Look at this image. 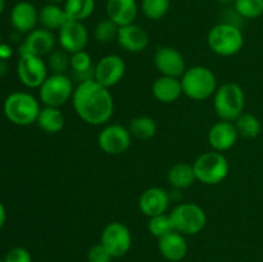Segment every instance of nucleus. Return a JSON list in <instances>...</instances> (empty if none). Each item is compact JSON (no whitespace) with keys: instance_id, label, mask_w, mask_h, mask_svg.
I'll return each instance as SVG.
<instances>
[{"instance_id":"nucleus-29","label":"nucleus","mask_w":263,"mask_h":262,"mask_svg":"<svg viewBox=\"0 0 263 262\" xmlns=\"http://www.w3.org/2000/svg\"><path fill=\"white\" fill-rule=\"evenodd\" d=\"M235 127L238 130L239 136H243L247 139H254L259 135L261 133V122H259L258 117H256L252 113H241L235 121Z\"/></svg>"},{"instance_id":"nucleus-39","label":"nucleus","mask_w":263,"mask_h":262,"mask_svg":"<svg viewBox=\"0 0 263 262\" xmlns=\"http://www.w3.org/2000/svg\"><path fill=\"white\" fill-rule=\"evenodd\" d=\"M5 220H7V211H5L4 204H3V203L0 202V229H2L3 226H4Z\"/></svg>"},{"instance_id":"nucleus-22","label":"nucleus","mask_w":263,"mask_h":262,"mask_svg":"<svg viewBox=\"0 0 263 262\" xmlns=\"http://www.w3.org/2000/svg\"><path fill=\"white\" fill-rule=\"evenodd\" d=\"M154 98L161 103H174L182 94L181 79L170 76H161L152 86Z\"/></svg>"},{"instance_id":"nucleus-35","label":"nucleus","mask_w":263,"mask_h":262,"mask_svg":"<svg viewBox=\"0 0 263 262\" xmlns=\"http://www.w3.org/2000/svg\"><path fill=\"white\" fill-rule=\"evenodd\" d=\"M244 22H246V18H244L234 7H228L221 12L220 23L234 26V27H238L241 30L244 26Z\"/></svg>"},{"instance_id":"nucleus-15","label":"nucleus","mask_w":263,"mask_h":262,"mask_svg":"<svg viewBox=\"0 0 263 262\" xmlns=\"http://www.w3.org/2000/svg\"><path fill=\"white\" fill-rule=\"evenodd\" d=\"M55 36L53 31L46 28H35L31 31L21 45L20 54H32V55L43 57L49 55L55 49Z\"/></svg>"},{"instance_id":"nucleus-33","label":"nucleus","mask_w":263,"mask_h":262,"mask_svg":"<svg viewBox=\"0 0 263 262\" xmlns=\"http://www.w3.org/2000/svg\"><path fill=\"white\" fill-rule=\"evenodd\" d=\"M234 8L246 20H254L263 14V0H235Z\"/></svg>"},{"instance_id":"nucleus-38","label":"nucleus","mask_w":263,"mask_h":262,"mask_svg":"<svg viewBox=\"0 0 263 262\" xmlns=\"http://www.w3.org/2000/svg\"><path fill=\"white\" fill-rule=\"evenodd\" d=\"M12 48L7 44H0V59L5 61V59L10 58L12 57Z\"/></svg>"},{"instance_id":"nucleus-23","label":"nucleus","mask_w":263,"mask_h":262,"mask_svg":"<svg viewBox=\"0 0 263 262\" xmlns=\"http://www.w3.org/2000/svg\"><path fill=\"white\" fill-rule=\"evenodd\" d=\"M67 21L68 18H67L66 12H64L63 7H61L59 4L49 3L39 12V22L41 23L43 28H46L49 31H59Z\"/></svg>"},{"instance_id":"nucleus-16","label":"nucleus","mask_w":263,"mask_h":262,"mask_svg":"<svg viewBox=\"0 0 263 262\" xmlns=\"http://www.w3.org/2000/svg\"><path fill=\"white\" fill-rule=\"evenodd\" d=\"M239 134L235 123L230 121L216 122L208 131V143L216 152L229 151L238 141Z\"/></svg>"},{"instance_id":"nucleus-20","label":"nucleus","mask_w":263,"mask_h":262,"mask_svg":"<svg viewBox=\"0 0 263 262\" xmlns=\"http://www.w3.org/2000/svg\"><path fill=\"white\" fill-rule=\"evenodd\" d=\"M105 10L108 18L121 27L135 23L139 7L136 0H107Z\"/></svg>"},{"instance_id":"nucleus-28","label":"nucleus","mask_w":263,"mask_h":262,"mask_svg":"<svg viewBox=\"0 0 263 262\" xmlns=\"http://www.w3.org/2000/svg\"><path fill=\"white\" fill-rule=\"evenodd\" d=\"M67 18L84 22L95 10V0H66L63 5Z\"/></svg>"},{"instance_id":"nucleus-8","label":"nucleus","mask_w":263,"mask_h":262,"mask_svg":"<svg viewBox=\"0 0 263 262\" xmlns=\"http://www.w3.org/2000/svg\"><path fill=\"white\" fill-rule=\"evenodd\" d=\"M73 82L66 73H53L40 86V100L45 107L61 108L73 95Z\"/></svg>"},{"instance_id":"nucleus-30","label":"nucleus","mask_w":263,"mask_h":262,"mask_svg":"<svg viewBox=\"0 0 263 262\" xmlns=\"http://www.w3.org/2000/svg\"><path fill=\"white\" fill-rule=\"evenodd\" d=\"M171 0H141V10L148 20L159 21L168 13Z\"/></svg>"},{"instance_id":"nucleus-21","label":"nucleus","mask_w":263,"mask_h":262,"mask_svg":"<svg viewBox=\"0 0 263 262\" xmlns=\"http://www.w3.org/2000/svg\"><path fill=\"white\" fill-rule=\"evenodd\" d=\"M158 249L162 256L171 262H179L187 253L186 239L182 234L172 230L158 239Z\"/></svg>"},{"instance_id":"nucleus-7","label":"nucleus","mask_w":263,"mask_h":262,"mask_svg":"<svg viewBox=\"0 0 263 262\" xmlns=\"http://www.w3.org/2000/svg\"><path fill=\"white\" fill-rule=\"evenodd\" d=\"M193 169L198 181L205 185H217L228 177L229 162L221 152H207L195 159Z\"/></svg>"},{"instance_id":"nucleus-24","label":"nucleus","mask_w":263,"mask_h":262,"mask_svg":"<svg viewBox=\"0 0 263 262\" xmlns=\"http://www.w3.org/2000/svg\"><path fill=\"white\" fill-rule=\"evenodd\" d=\"M167 180H168L170 185H171L172 188H175L176 190L186 189V188L192 186V185L194 184L195 180H197L194 174V169H193V164L184 163V162L174 164V166L168 170Z\"/></svg>"},{"instance_id":"nucleus-2","label":"nucleus","mask_w":263,"mask_h":262,"mask_svg":"<svg viewBox=\"0 0 263 262\" xmlns=\"http://www.w3.org/2000/svg\"><path fill=\"white\" fill-rule=\"evenodd\" d=\"M182 94L193 100H205L217 90L216 74L208 67L194 66L185 71L181 77Z\"/></svg>"},{"instance_id":"nucleus-5","label":"nucleus","mask_w":263,"mask_h":262,"mask_svg":"<svg viewBox=\"0 0 263 262\" xmlns=\"http://www.w3.org/2000/svg\"><path fill=\"white\" fill-rule=\"evenodd\" d=\"M207 43L211 50L218 55H235L244 46L243 30L225 23H218L208 32Z\"/></svg>"},{"instance_id":"nucleus-4","label":"nucleus","mask_w":263,"mask_h":262,"mask_svg":"<svg viewBox=\"0 0 263 262\" xmlns=\"http://www.w3.org/2000/svg\"><path fill=\"white\" fill-rule=\"evenodd\" d=\"M213 105L221 120L234 122L244 112L246 94L238 84L228 82L216 90Z\"/></svg>"},{"instance_id":"nucleus-1","label":"nucleus","mask_w":263,"mask_h":262,"mask_svg":"<svg viewBox=\"0 0 263 262\" xmlns=\"http://www.w3.org/2000/svg\"><path fill=\"white\" fill-rule=\"evenodd\" d=\"M72 103L77 116L92 126L107 123L115 109V102L109 89L95 80L77 85L72 95Z\"/></svg>"},{"instance_id":"nucleus-11","label":"nucleus","mask_w":263,"mask_h":262,"mask_svg":"<svg viewBox=\"0 0 263 262\" xmlns=\"http://www.w3.org/2000/svg\"><path fill=\"white\" fill-rule=\"evenodd\" d=\"M131 134L122 125H109L100 131L98 136L99 148L109 156H118L131 145Z\"/></svg>"},{"instance_id":"nucleus-41","label":"nucleus","mask_w":263,"mask_h":262,"mask_svg":"<svg viewBox=\"0 0 263 262\" xmlns=\"http://www.w3.org/2000/svg\"><path fill=\"white\" fill-rule=\"evenodd\" d=\"M218 2L223 5H229V4H234V2H235V0H218Z\"/></svg>"},{"instance_id":"nucleus-34","label":"nucleus","mask_w":263,"mask_h":262,"mask_svg":"<svg viewBox=\"0 0 263 262\" xmlns=\"http://www.w3.org/2000/svg\"><path fill=\"white\" fill-rule=\"evenodd\" d=\"M148 230L156 238H161V236L166 235V234L171 233L174 230V226H172L171 218L170 215L166 213H162V215L153 216V217H149L148 222Z\"/></svg>"},{"instance_id":"nucleus-9","label":"nucleus","mask_w":263,"mask_h":262,"mask_svg":"<svg viewBox=\"0 0 263 262\" xmlns=\"http://www.w3.org/2000/svg\"><path fill=\"white\" fill-rule=\"evenodd\" d=\"M100 243L107 248V251L112 254L113 258L122 257L130 251L133 238L131 233L126 225L122 222H110L103 229Z\"/></svg>"},{"instance_id":"nucleus-43","label":"nucleus","mask_w":263,"mask_h":262,"mask_svg":"<svg viewBox=\"0 0 263 262\" xmlns=\"http://www.w3.org/2000/svg\"><path fill=\"white\" fill-rule=\"evenodd\" d=\"M49 3H53V4H59L62 2H66V0H48Z\"/></svg>"},{"instance_id":"nucleus-12","label":"nucleus","mask_w":263,"mask_h":262,"mask_svg":"<svg viewBox=\"0 0 263 262\" xmlns=\"http://www.w3.org/2000/svg\"><path fill=\"white\" fill-rule=\"evenodd\" d=\"M126 64L120 55L109 54L98 62L94 67V80L105 87H112L123 79Z\"/></svg>"},{"instance_id":"nucleus-37","label":"nucleus","mask_w":263,"mask_h":262,"mask_svg":"<svg viewBox=\"0 0 263 262\" xmlns=\"http://www.w3.org/2000/svg\"><path fill=\"white\" fill-rule=\"evenodd\" d=\"M4 262H32V257L23 247H14L5 254Z\"/></svg>"},{"instance_id":"nucleus-14","label":"nucleus","mask_w":263,"mask_h":262,"mask_svg":"<svg viewBox=\"0 0 263 262\" xmlns=\"http://www.w3.org/2000/svg\"><path fill=\"white\" fill-rule=\"evenodd\" d=\"M58 40L62 49L68 51L69 54H73L76 51L84 50L85 46L87 45L89 31L86 26L80 21L68 20L59 30Z\"/></svg>"},{"instance_id":"nucleus-17","label":"nucleus","mask_w":263,"mask_h":262,"mask_svg":"<svg viewBox=\"0 0 263 262\" xmlns=\"http://www.w3.org/2000/svg\"><path fill=\"white\" fill-rule=\"evenodd\" d=\"M117 43L128 53H140L149 45V35L141 26L131 23L118 28Z\"/></svg>"},{"instance_id":"nucleus-36","label":"nucleus","mask_w":263,"mask_h":262,"mask_svg":"<svg viewBox=\"0 0 263 262\" xmlns=\"http://www.w3.org/2000/svg\"><path fill=\"white\" fill-rule=\"evenodd\" d=\"M112 258V254L102 243L92 246L87 252V262H110Z\"/></svg>"},{"instance_id":"nucleus-18","label":"nucleus","mask_w":263,"mask_h":262,"mask_svg":"<svg viewBox=\"0 0 263 262\" xmlns=\"http://www.w3.org/2000/svg\"><path fill=\"white\" fill-rule=\"evenodd\" d=\"M171 197L164 189L153 186L146 189L139 198V208L148 217L166 213L168 208Z\"/></svg>"},{"instance_id":"nucleus-27","label":"nucleus","mask_w":263,"mask_h":262,"mask_svg":"<svg viewBox=\"0 0 263 262\" xmlns=\"http://www.w3.org/2000/svg\"><path fill=\"white\" fill-rule=\"evenodd\" d=\"M127 128L134 138L143 141L151 140L157 134L156 121L149 116H138V117L133 118Z\"/></svg>"},{"instance_id":"nucleus-10","label":"nucleus","mask_w":263,"mask_h":262,"mask_svg":"<svg viewBox=\"0 0 263 262\" xmlns=\"http://www.w3.org/2000/svg\"><path fill=\"white\" fill-rule=\"evenodd\" d=\"M17 73L25 86L40 87L48 77V66L41 57L22 54L17 64Z\"/></svg>"},{"instance_id":"nucleus-3","label":"nucleus","mask_w":263,"mask_h":262,"mask_svg":"<svg viewBox=\"0 0 263 262\" xmlns=\"http://www.w3.org/2000/svg\"><path fill=\"white\" fill-rule=\"evenodd\" d=\"M40 109L36 98L28 92H12L4 102L5 116L10 122L18 126H28L36 122Z\"/></svg>"},{"instance_id":"nucleus-31","label":"nucleus","mask_w":263,"mask_h":262,"mask_svg":"<svg viewBox=\"0 0 263 262\" xmlns=\"http://www.w3.org/2000/svg\"><path fill=\"white\" fill-rule=\"evenodd\" d=\"M118 28L120 26L116 25L109 18L99 21L94 28V39L98 43L102 44H108L113 40H117Z\"/></svg>"},{"instance_id":"nucleus-13","label":"nucleus","mask_w":263,"mask_h":262,"mask_svg":"<svg viewBox=\"0 0 263 262\" xmlns=\"http://www.w3.org/2000/svg\"><path fill=\"white\" fill-rule=\"evenodd\" d=\"M154 64L162 76L181 79L186 71L184 57L172 46H159L154 53Z\"/></svg>"},{"instance_id":"nucleus-25","label":"nucleus","mask_w":263,"mask_h":262,"mask_svg":"<svg viewBox=\"0 0 263 262\" xmlns=\"http://www.w3.org/2000/svg\"><path fill=\"white\" fill-rule=\"evenodd\" d=\"M71 68L73 72V79L79 84L89 80H94V67L91 57L87 51H76L71 55Z\"/></svg>"},{"instance_id":"nucleus-44","label":"nucleus","mask_w":263,"mask_h":262,"mask_svg":"<svg viewBox=\"0 0 263 262\" xmlns=\"http://www.w3.org/2000/svg\"><path fill=\"white\" fill-rule=\"evenodd\" d=\"M0 262H4V259H2V258H0Z\"/></svg>"},{"instance_id":"nucleus-19","label":"nucleus","mask_w":263,"mask_h":262,"mask_svg":"<svg viewBox=\"0 0 263 262\" xmlns=\"http://www.w3.org/2000/svg\"><path fill=\"white\" fill-rule=\"evenodd\" d=\"M12 26L21 33H30L36 28L39 22V12L30 2H20L10 12Z\"/></svg>"},{"instance_id":"nucleus-6","label":"nucleus","mask_w":263,"mask_h":262,"mask_svg":"<svg viewBox=\"0 0 263 262\" xmlns=\"http://www.w3.org/2000/svg\"><path fill=\"white\" fill-rule=\"evenodd\" d=\"M174 230L182 235H195L207 225V215L197 203H180L170 213Z\"/></svg>"},{"instance_id":"nucleus-40","label":"nucleus","mask_w":263,"mask_h":262,"mask_svg":"<svg viewBox=\"0 0 263 262\" xmlns=\"http://www.w3.org/2000/svg\"><path fill=\"white\" fill-rule=\"evenodd\" d=\"M5 71H7V63H5V61L0 59V76L4 74Z\"/></svg>"},{"instance_id":"nucleus-32","label":"nucleus","mask_w":263,"mask_h":262,"mask_svg":"<svg viewBox=\"0 0 263 262\" xmlns=\"http://www.w3.org/2000/svg\"><path fill=\"white\" fill-rule=\"evenodd\" d=\"M53 73H66L71 67V57L64 49H54L48 55V64Z\"/></svg>"},{"instance_id":"nucleus-26","label":"nucleus","mask_w":263,"mask_h":262,"mask_svg":"<svg viewBox=\"0 0 263 262\" xmlns=\"http://www.w3.org/2000/svg\"><path fill=\"white\" fill-rule=\"evenodd\" d=\"M36 123L46 134H57L64 127V116L59 108L44 107L40 109Z\"/></svg>"},{"instance_id":"nucleus-42","label":"nucleus","mask_w":263,"mask_h":262,"mask_svg":"<svg viewBox=\"0 0 263 262\" xmlns=\"http://www.w3.org/2000/svg\"><path fill=\"white\" fill-rule=\"evenodd\" d=\"M4 8H5V0H0V14L4 12Z\"/></svg>"}]
</instances>
